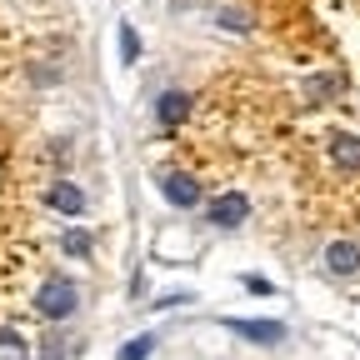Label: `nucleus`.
I'll use <instances>...</instances> for the list:
<instances>
[{
	"mask_svg": "<svg viewBox=\"0 0 360 360\" xmlns=\"http://www.w3.org/2000/svg\"><path fill=\"white\" fill-rule=\"evenodd\" d=\"M75 305H80V285L70 276H51L35 290V310L45 321H65V315H75Z\"/></svg>",
	"mask_w": 360,
	"mask_h": 360,
	"instance_id": "1",
	"label": "nucleus"
},
{
	"mask_svg": "<svg viewBox=\"0 0 360 360\" xmlns=\"http://www.w3.org/2000/svg\"><path fill=\"white\" fill-rule=\"evenodd\" d=\"M245 215H250V200H245L240 191H220V195L205 205V220L220 225V231H236V225H245Z\"/></svg>",
	"mask_w": 360,
	"mask_h": 360,
	"instance_id": "2",
	"label": "nucleus"
},
{
	"mask_svg": "<svg viewBox=\"0 0 360 360\" xmlns=\"http://www.w3.org/2000/svg\"><path fill=\"white\" fill-rule=\"evenodd\" d=\"M155 186H160V195H165L170 205H180V210L200 205V180H195V175H186V170H170V175H160Z\"/></svg>",
	"mask_w": 360,
	"mask_h": 360,
	"instance_id": "3",
	"label": "nucleus"
},
{
	"mask_svg": "<svg viewBox=\"0 0 360 360\" xmlns=\"http://www.w3.org/2000/svg\"><path fill=\"white\" fill-rule=\"evenodd\" d=\"M225 330H236V335H245L255 345H281L285 340V326L281 321H225Z\"/></svg>",
	"mask_w": 360,
	"mask_h": 360,
	"instance_id": "4",
	"label": "nucleus"
},
{
	"mask_svg": "<svg viewBox=\"0 0 360 360\" xmlns=\"http://www.w3.org/2000/svg\"><path fill=\"white\" fill-rule=\"evenodd\" d=\"M326 270L330 276H355L360 270V245L355 240H330L326 245Z\"/></svg>",
	"mask_w": 360,
	"mask_h": 360,
	"instance_id": "5",
	"label": "nucleus"
},
{
	"mask_svg": "<svg viewBox=\"0 0 360 360\" xmlns=\"http://www.w3.org/2000/svg\"><path fill=\"white\" fill-rule=\"evenodd\" d=\"M330 160H335L340 170H360V135L335 130V135H330Z\"/></svg>",
	"mask_w": 360,
	"mask_h": 360,
	"instance_id": "6",
	"label": "nucleus"
},
{
	"mask_svg": "<svg viewBox=\"0 0 360 360\" xmlns=\"http://www.w3.org/2000/svg\"><path fill=\"white\" fill-rule=\"evenodd\" d=\"M45 205H51V210H60V215H85V195L70 186V180H60V186H51V191H45Z\"/></svg>",
	"mask_w": 360,
	"mask_h": 360,
	"instance_id": "7",
	"label": "nucleus"
},
{
	"mask_svg": "<svg viewBox=\"0 0 360 360\" xmlns=\"http://www.w3.org/2000/svg\"><path fill=\"white\" fill-rule=\"evenodd\" d=\"M155 115H160V125H165V130H170V125H180V120L191 115V96H186V90H165V96L155 101Z\"/></svg>",
	"mask_w": 360,
	"mask_h": 360,
	"instance_id": "8",
	"label": "nucleus"
},
{
	"mask_svg": "<svg viewBox=\"0 0 360 360\" xmlns=\"http://www.w3.org/2000/svg\"><path fill=\"white\" fill-rule=\"evenodd\" d=\"M75 350H80V340H75V335H45L40 360H75Z\"/></svg>",
	"mask_w": 360,
	"mask_h": 360,
	"instance_id": "9",
	"label": "nucleus"
},
{
	"mask_svg": "<svg viewBox=\"0 0 360 360\" xmlns=\"http://www.w3.org/2000/svg\"><path fill=\"white\" fill-rule=\"evenodd\" d=\"M60 250H65V255H75V260H90L96 240H90L85 231H65V236H60Z\"/></svg>",
	"mask_w": 360,
	"mask_h": 360,
	"instance_id": "10",
	"label": "nucleus"
},
{
	"mask_svg": "<svg viewBox=\"0 0 360 360\" xmlns=\"http://www.w3.org/2000/svg\"><path fill=\"white\" fill-rule=\"evenodd\" d=\"M0 355H11V360H30V350H25V340L11 330V326H0Z\"/></svg>",
	"mask_w": 360,
	"mask_h": 360,
	"instance_id": "11",
	"label": "nucleus"
},
{
	"mask_svg": "<svg viewBox=\"0 0 360 360\" xmlns=\"http://www.w3.org/2000/svg\"><path fill=\"white\" fill-rule=\"evenodd\" d=\"M215 20H220L225 30H236V35H245V30L255 25V20H250V11H236V6H225V11H220Z\"/></svg>",
	"mask_w": 360,
	"mask_h": 360,
	"instance_id": "12",
	"label": "nucleus"
},
{
	"mask_svg": "<svg viewBox=\"0 0 360 360\" xmlns=\"http://www.w3.org/2000/svg\"><path fill=\"white\" fill-rule=\"evenodd\" d=\"M150 350H155V340H150V335H135L130 345H120V355H115V360H150Z\"/></svg>",
	"mask_w": 360,
	"mask_h": 360,
	"instance_id": "13",
	"label": "nucleus"
},
{
	"mask_svg": "<svg viewBox=\"0 0 360 360\" xmlns=\"http://www.w3.org/2000/svg\"><path fill=\"white\" fill-rule=\"evenodd\" d=\"M120 56H125V65H130V60H141V35H135L130 20L120 25Z\"/></svg>",
	"mask_w": 360,
	"mask_h": 360,
	"instance_id": "14",
	"label": "nucleus"
},
{
	"mask_svg": "<svg viewBox=\"0 0 360 360\" xmlns=\"http://www.w3.org/2000/svg\"><path fill=\"white\" fill-rule=\"evenodd\" d=\"M330 90H340L335 75H315V80H310V96H330Z\"/></svg>",
	"mask_w": 360,
	"mask_h": 360,
	"instance_id": "15",
	"label": "nucleus"
}]
</instances>
